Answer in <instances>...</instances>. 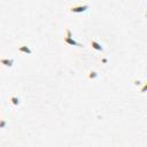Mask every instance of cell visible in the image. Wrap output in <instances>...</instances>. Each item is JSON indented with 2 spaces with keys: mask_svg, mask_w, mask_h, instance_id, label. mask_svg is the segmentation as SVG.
Returning a JSON list of instances; mask_svg holds the SVG:
<instances>
[{
  "mask_svg": "<svg viewBox=\"0 0 147 147\" xmlns=\"http://www.w3.org/2000/svg\"><path fill=\"white\" fill-rule=\"evenodd\" d=\"M87 77H88V79H94V78L98 77V72L94 71V70H91V71L88 72V75H87Z\"/></svg>",
  "mask_w": 147,
  "mask_h": 147,
  "instance_id": "cell-7",
  "label": "cell"
},
{
  "mask_svg": "<svg viewBox=\"0 0 147 147\" xmlns=\"http://www.w3.org/2000/svg\"><path fill=\"white\" fill-rule=\"evenodd\" d=\"M9 103H10L13 107H17V106L21 103L20 98H18L17 95H15V94H11V95L9 96Z\"/></svg>",
  "mask_w": 147,
  "mask_h": 147,
  "instance_id": "cell-5",
  "label": "cell"
},
{
  "mask_svg": "<svg viewBox=\"0 0 147 147\" xmlns=\"http://www.w3.org/2000/svg\"><path fill=\"white\" fill-rule=\"evenodd\" d=\"M7 126V121L3 118H0V129H5Z\"/></svg>",
  "mask_w": 147,
  "mask_h": 147,
  "instance_id": "cell-8",
  "label": "cell"
},
{
  "mask_svg": "<svg viewBox=\"0 0 147 147\" xmlns=\"http://www.w3.org/2000/svg\"><path fill=\"white\" fill-rule=\"evenodd\" d=\"M14 63H15V61H14L13 59H8V57H2V59H0V64H2V65L6 67V68H11V67L14 65Z\"/></svg>",
  "mask_w": 147,
  "mask_h": 147,
  "instance_id": "cell-3",
  "label": "cell"
},
{
  "mask_svg": "<svg viewBox=\"0 0 147 147\" xmlns=\"http://www.w3.org/2000/svg\"><path fill=\"white\" fill-rule=\"evenodd\" d=\"M90 45L92 46L93 49H95V51H98V52H103V47H102L101 44L98 42L95 39H91V40H90Z\"/></svg>",
  "mask_w": 147,
  "mask_h": 147,
  "instance_id": "cell-4",
  "label": "cell"
},
{
  "mask_svg": "<svg viewBox=\"0 0 147 147\" xmlns=\"http://www.w3.org/2000/svg\"><path fill=\"white\" fill-rule=\"evenodd\" d=\"M88 8H90V5L87 3H77L74 6H70L68 10L69 13H72V14H82V13H85Z\"/></svg>",
  "mask_w": 147,
  "mask_h": 147,
  "instance_id": "cell-1",
  "label": "cell"
},
{
  "mask_svg": "<svg viewBox=\"0 0 147 147\" xmlns=\"http://www.w3.org/2000/svg\"><path fill=\"white\" fill-rule=\"evenodd\" d=\"M102 62L103 63H107V59H102Z\"/></svg>",
  "mask_w": 147,
  "mask_h": 147,
  "instance_id": "cell-9",
  "label": "cell"
},
{
  "mask_svg": "<svg viewBox=\"0 0 147 147\" xmlns=\"http://www.w3.org/2000/svg\"><path fill=\"white\" fill-rule=\"evenodd\" d=\"M18 52L24 53V54H32V49L26 45H20L18 46Z\"/></svg>",
  "mask_w": 147,
  "mask_h": 147,
  "instance_id": "cell-6",
  "label": "cell"
},
{
  "mask_svg": "<svg viewBox=\"0 0 147 147\" xmlns=\"http://www.w3.org/2000/svg\"><path fill=\"white\" fill-rule=\"evenodd\" d=\"M64 42L68 44V45H71V46H77V47H82L83 45L79 44L78 41H76L75 39H72V33H71V30L69 28L65 29V36H64Z\"/></svg>",
  "mask_w": 147,
  "mask_h": 147,
  "instance_id": "cell-2",
  "label": "cell"
}]
</instances>
